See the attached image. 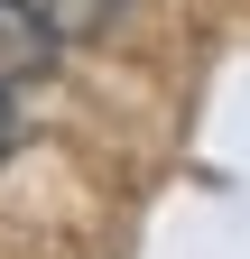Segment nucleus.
Returning a JSON list of instances; mask_svg holds the SVG:
<instances>
[{
	"label": "nucleus",
	"mask_w": 250,
	"mask_h": 259,
	"mask_svg": "<svg viewBox=\"0 0 250 259\" xmlns=\"http://www.w3.org/2000/svg\"><path fill=\"white\" fill-rule=\"evenodd\" d=\"M56 28L28 10V0H0V93H28V83H47L56 74Z\"/></svg>",
	"instance_id": "obj_1"
},
{
	"label": "nucleus",
	"mask_w": 250,
	"mask_h": 259,
	"mask_svg": "<svg viewBox=\"0 0 250 259\" xmlns=\"http://www.w3.org/2000/svg\"><path fill=\"white\" fill-rule=\"evenodd\" d=\"M28 10H37L56 37H102V28L130 10V0H28Z\"/></svg>",
	"instance_id": "obj_2"
},
{
	"label": "nucleus",
	"mask_w": 250,
	"mask_h": 259,
	"mask_svg": "<svg viewBox=\"0 0 250 259\" xmlns=\"http://www.w3.org/2000/svg\"><path fill=\"white\" fill-rule=\"evenodd\" d=\"M10 148H19V111H10V93H0V167H10Z\"/></svg>",
	"instance_id": "obj_3"
}]
</instances>
